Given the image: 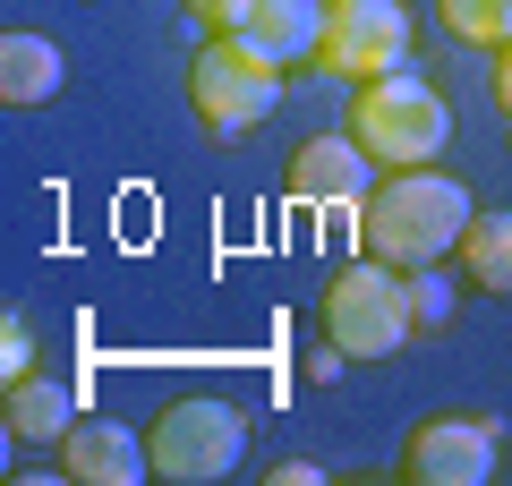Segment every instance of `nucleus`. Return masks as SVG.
Segmentation results:
<instances>
[{
	"label": "nucleus",
	"mask_w": 512,
	"mask_h": 486,
	"mask_svg": "<svg viewBox=\"0 0 512 486\" xmlns=\"http://www.w3.org/2000/svg\"><path fill=\"white\" fill-rule=\"evenodd\" d=\"M470 214H478L470 188L419 162V171H384V180L367 188V205H359V239H367V256H384V265L419 273V265H436V256L461 248Z\"/></svg>",
	"instance_id": "obj_1"
},
{
	"label": "nucleus",
	"mask_w": 512,
	"mask_h": 486,
	"mask_svg": "<svg viewBox=\"0 0 512 486\" xmlns=\"http://www.w3.org/2000/svg\"><path fill=\"white\" fill-rule=\"evenodd\" d=\"M350 137H359V154L376 162V171H419V162H436L444 137H453V103H444L427 77H410V69L367 77V86H350Z\"/></svg>",
	"instance_id": "obj_2"
},
{
	"label": "nucleus",
	"mask_w": 512,
	"mask_h": 486,
	"mask_svg": "<svg viewBox=\"0 0 512 486\" xmlns=\"http://www.w3.org/2000/svg\"><path fill=\"white\" fill-rule=\"evenodd\" d=\"M410 324H419L410 282H402V265H384V256H359V265H342L325 282V342L342 350V359H393V350L410 342Z\"/></svg>",
	"instance_id": "obj_3"
},
{
	"label": "nucleus",
	"mask_w": 512,
	"mask_h": 486,
	"mask_svg": "<svg viewBox=\"0 0 512 486\" xmlns=\"http://www.w3.org/2000/svg\"><path fill=\"white\" fill-rule=\"evenodd\" d=\"M146 452H154V478L214 486V478H231L239 452H248V410L222 401V393H188V401H171V410L154 418Z\"/></svg>",
	"instance_id": "obj_4"
},
{
	"label": "nucleus",
	"mask_w": 512,
	"mask_h": 486,
	"mask_svg": "<svg viewBox=\"0 0 512 486\" xmlns=\"http://www.w3.org/2000/svg\"><path fill=\"white\" fill-rule=\"evenodd\" d=\"M188 103H197L205 137H248L256 120H274L282 69H274V60H256L239 35H214L197 60H188Z\"/></svg>",
	"instance_id": "obj_5"
},
{
	"label": "nucleus",
	"mask_w": 512,
	"mask_h": 486,
	"mask_svg": "<svg viewBox=\"0 0 512 486\" xmlns=\"http://www.w3.org/2000/svg\"><path fill=\"white\" fill-rule=\"evenodd\" d=\"M410 9L402 0H333L325 9V43H316V69H333L342 86H367V77L410 69Z\"/></svg>",
	"instance_id": "obj_6"
},
{
	"label": "nucleus",
	"mask_w": 512,
	"mask_h": 486,
	"mask_svg": "<svg viewBox=\"0 0 512 486\" xmlns=\"http://www.w3.org/2000/svg\"><path fill=\"white\" fill-rule=\"evenodd\" d=\"M495 461H504V427H495V418H470V410L419 418L410 444H402V478L410 486H487Z\"/></svg>",
	"instance_id": "obj_7"
},
{
	"label": "nucleus",
	"mask_w": 512,
	"mask_h": 486,
	"mask_svg": "<svg viewBox=\"0 0 512 486\" xmlns=\"http://www.w3.org/2000/svg\"><path fill=\"white\" fill-rule=\"evenodd\" d=\"M60 478H77V486H146L154 452H146V435L128 427V418H94L86 410L60 435Z\"/></svg>",
	"instance_id": "obj_8"
},
{
	"label": "nucleus",
	"mask_w": 512,
	"mask_h": 486,
	"mask_svg": "<svg viewBox=\"0 0 512 486\" xmlns=\"http://www.w3.org/2000/svg\"><path fill=\"white\" fill-rule=\"evenodd\" d=\"M291 205H350L359 214L367 205V188H376V162L359 154V137H308L291 154Z\"/></svg>",
	"instance_id": "obj_9"
},
{
	"label": "nucleus",
	"mask_w": 512,
	"mask_h": 486,
	"mask_svg": "<svg viewBox=\"0 0 512 486\" xmlns=\"http://www.w3.org/2000/svg\"><path fill=\"white\" fill-rule=\"evenodd\" d=\"M325 9L333 0H248V18H239L231 35L248 43L256 60L299 69V60H316V43H325Z\"/></svg>",
	"instance_id": "obj_10"
},
{
	"label": "nucleus",
	"mask_w": 512,
	"mask_h": 486,
	"mask_svg": "<svg viewBox=\"0 0 512 486\" xmlns=\"http://www.w3.org/2000/svg\"><path fill=\"white\" fill-rule=\"evenodd\" d=\"M60 94V43L35 35V26H9L0 35V103L9 111H35Z\"/></svg>",
	"instance_id": "obj_11"
},
{
	"label": "nucleus",
	"mask_w": 512,
	"mask_h": 486,
	"mask_svg": "<svg viewBox=\"0 0 512 486\" xmlns=\"http://www.w3.org/2000/svg\"><path fill=\"white\" fill-rule=\"evenodd\" d=\"M0 427L18 435V444H52L60 452V435L77 427V393L60 376H18L9 401H0Z\"/></svg>",
	"instance_id": "obj_12"
},
{
	"label": "nucleus",
	"mask_w": 512,
	"mask_h": 486,
	"mask_svg": "<svg viewBox=\"0 0 512 486\" xmlns=\"http://www.w3.org/2000/svg\"><path fill=\"white\" fill-rule=\"evenodd\" d=\"M461 273H470L478 290H495V299H512V205H487V214H470V231H461Z\"/></svg>",
	"instance_id": "obj_13"
},
{
	"label": "nucleus",
	"mask_w": 512,
	"mask_h": 486,
	"mask_svg": "<svg viewBox=\"0 0 512 486\" xmlns=\"http://www.w3.org/2000/svg\"><path fill=\"white\" fill-rule=\"evenodd\" d=\"M436 18H444V35L470 43V52L512 43V0H436Z\"/></svg>",
	"instance_id": "obj_14"
},
{
	"label": "nucleus",
	"mask_w": 512,
	"mask_h": 486,
	"mask_svg": "<svg viewBox=\"0 0 512 486\" xmlns=\"http://www.w3.org/2000/svg\"><path fill=\"white\" fill-rule=\"evenodd\" d=\"M0 376H9V384L35 376V333H26L18 316H0Z\"/></svg>",
	"instance_id": "obj_15"
},
{
	"label": "nucleus",
	"mask_w": 512,
	"mask_h": 486,
	"mask_svg": "<svg viewBox=\"0 0 512 486\" xmlns=\"http://www.w3.org/2000/svg\"><path fill=\"white\" fill-rule=\"evenodd\" d=\"M410 307H419V324H444V316H453V307H444L436 265H419V273H410Z\"/></svg>",
	"instance_id": "obj_16"
},
{
	"label": "nucleus",
	"mask_w": 512,
	"mask_h": 486,
	"mask_svg": "<svg viewBox=\"0 0 512 486\" xmlns=\"http://www.w3.org/2000/svg\"><path fill=\"white\" fill-rule=\"evenodd\" d=\"M188 18H205V26H222V35H231V26L248 18V0H188Z\"/></svg>",
	"instance_id": "obj_17"
},
{
	"label": "nucleus",
	"mask_w": 512,
	"mask_h": 486,
	"mask_svg": "<svg viewBox=\"0 0 512 486\" xmlns=\"http://www.w3.org/2000/svg\"><path fill=\"white\" fill-rule=\"evenodd\" d=\"M495 111L512 120V43H495Z\"/></svg>",
	"instance_id": "obj_18"
},
{
	"label": "nucleus",
	"mask_w": 512,
	"mask_h": 486,
	"mask_svg": "<svg viewBox=\"0 0 512 486\" xmlns=\"http://www.w3.org/2000/svg\"><path fill=\"white\" fill-rule=\"evenodd\" d=\"M274 486H325V469H316V461H282Z\"/></svg>",
	"instance_id": "obj_19"
}]
</instances>
